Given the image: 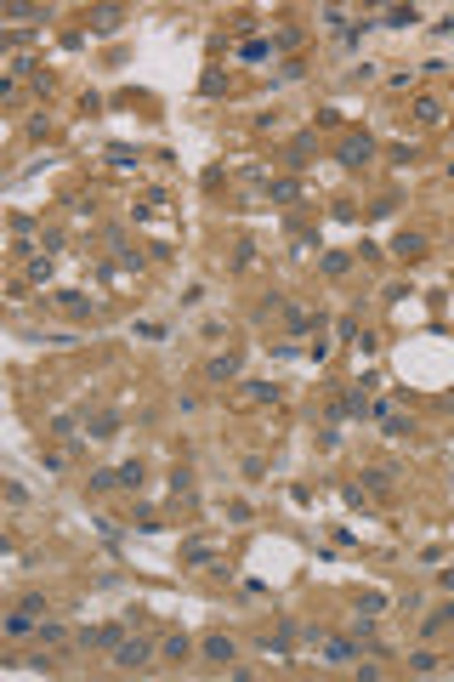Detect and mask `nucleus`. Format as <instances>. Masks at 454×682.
I'll return each instance as SVG.
<instances>
[{"instance_id":"6","label":"nucleus","mask_w":454,"mask_h":682,"mask_svg":"<svg viewBox=\"0 0 454 682\" xmlns=\"http://www.w3.org/2000/svg\"><path fill=\"white\" fill-rule=\"evenodd\" d=\"M233 370H238V359H233V352H227V359H216V364H210V375H216V381H227Z\"/></svg>"},{"instance_id":"4","label":"nucleus","mask_w":454,"mask_h":682,"mask_svg":"<svg viewBox=\"0 0 454 682\" xmlns=\"http://www.w3.org/2000/svg\"><path fill=\"white\" fill-rule=\"evenodd\" d=\"M205 654H210V660H222V665H227V660H233V643H227V637H205Z\"/></svg>"},{"instance_id":"2","label":"nucleus","mask_w":454,"mask_h":682,"mask_svg":"<svg viewBox=\"0 0 454 682\" xmlns=\"http://www.w3.org/2000/svg\"><path fill=\"white\" fill-rule=\"evenodd\" d=\"M369 154H375V143H369V137H347V143H341V166H364Z\"/></svg>"},{"instance_id":"3","label":"nucleus","mask_w":454,"mask_h":682,"mask_svg":"<svg viewBox=\"0 0 454 682\" xmlns=\"http://www.w3.org/2000/svg\"><path fill=\"white\" fill-rule=\"evenodd\" d=\"M392 250L403 256V262H420V256H426V239H420V233H403V239H398Z\"/></svg>"},{"instance_id":"1","label":"nucleus","mask_w":454,"mask_h":682,"mask_svg":"<svg viewBox=\"0 0 454 682\" xmlns=\"http://www.w3.org/2000/svg\"><path fill=\"white\" fill-rule=\"evenodd\" d=\"M114 665H119V671L148 665V643H142V637H136V643H119V648H114Z\"/></svg>"},{"instance_id":"5","label":"nucleus","mask_w":454,"mask_h":682,"mask_svg":"<svg viewBox=\"0 0 454 682\" xmlns=\"http://www.w3.org/2000/svg\"><path fill=\"white\" fill-rule=\"evenodd\" d=\"M91 29H103V34H108V29H119V12H114V6H103V12H91Z\"/></svg>"}]
</instances>
